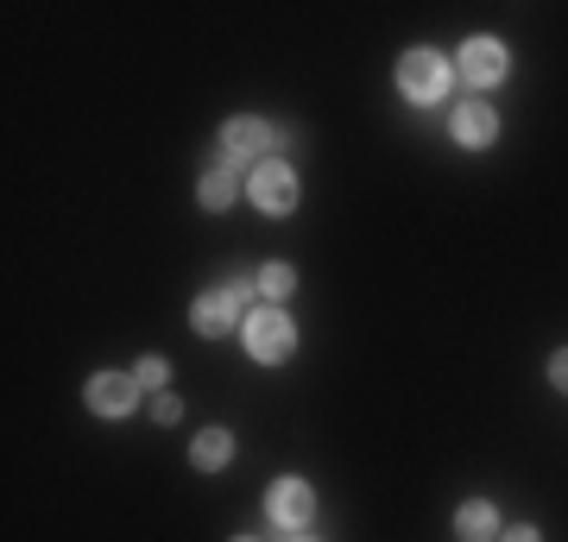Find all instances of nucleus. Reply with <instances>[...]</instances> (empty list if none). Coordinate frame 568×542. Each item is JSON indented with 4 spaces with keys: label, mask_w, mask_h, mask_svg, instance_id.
<instances>
[{
    "label": "nucleus",
    "mask_w": 568,
    "mask_h": 542,
    "mask_svg": "<svg viewBox=\"0 0 568 542\" xmlns=\"http://www.w3.org/2000/svg\"><path fill=\"white\" fill-rule=\"evenodd\" d=\"M549 385H556V391H568V347L549 360Z\"/></svg>",
    "instance_id": "dca6fc26"
},
{
    "label": "nucleus",
    "mask_w": 568,
    "mask_h": 542,
    "mask_svg": "<svg viewBox=\"0 0 568 542\" xmlns=\"http://www.w3.org/2000/svg\"><path fill=\"white\" fill-rule=\"evenodd\" d=\"M265 518L278 523V530H291V536H297V530L316 518V485L297 480V473L272 480V485H265Z\"/></svg>",
    "instance_id": "39448f33"
},
{
    "label": "nucleus",
    "mask_w": 568,
    "mask_h": 542,
    "mask_svg": "<svg viewBox=\"0 0 568 542\" xmlns=\"http://www.w3.org/2000/svg\"><path fill=\"white\" fill-rule=\"evenodd\" d=\"M448 58L443 51H429V44H417V51H405L398 58V95L405 101H417V108H436V101L448 95Z\"/></svg>",
    "instance_id": "f03ea898"
},
{
    "label": "nucleus",
    "mask_w": 568,
    "mask_h": 542,
    "mask_svg": "<svg viewBox=\"0 0 568 542\" xmlns=\"http://www.w3.org/2000/svg\"><path fill=\"white\" fill-rule=\"evenodd\" d=\"M448 133H455V145H467V152H487V145L499 140V114H493L487 101H462L455 121H448Z\"/></svg>",
    "instance_id": "1a4fd4ad"
},
{
    "label": "nucleus",
    "mask_w": 568,
    "mask_h": 542,
    "mask_svg": "<svg viewBox=\"0 0 568 542\" xmlns=\"http://www.w3.org/2000/svg\"><path fill=\"white\" fill-rule=\"evenodd\" d=\"M499 542H544V536H537L530 523H518V530H506V536H499Z\"/></svg>",
    "instance_id": "f3484780"
},
{
    "label": "nucleus",
    "mask_w": 568,
    "mask_h": 542,
    "mask_svg": "<svg viewBox=\"0 0 568 542\" xmlns=\"http://www.w3.org/2000/svg\"><path fill=\"white\" fill-rule=\"evenodd\" d=\"M152 417H159V422H178V417H183V403L171 398V391H152Z\"/></svg>",
    "instance_id": "2eb2a0df"
},
{
    "label": "nucleus",
    "mask_w": 568,
    "mask_h": 542,
    "mask_svg": "<svg viewBox=\"0 0 568 542\" xmlns=\"http://www.w3.org/2000/svg\"><path fill=\"white\" fill-rule=\"evenodd\" d=\"M227 461H234V436H227V429H203V436L190 442V467H196V473H215V467H227Z\"/></svg>",
    "instance_id": "9b49d317"
},
{
    "label": "nucleus",
    "mask_w": 568,
    "mask_h": 542,
    "mask_svg": "<svg viewBox=\"0 0 568 542\" xmlns=\"http://www.w3.org/2000/svg\"><path fill=\"white\" fill-rule=\"evenodd\" d=\"M241 196L253 202L260 215H291V208H297V171H291L284 158H260L253 171H246Z\"/></svg>",
    "instance_id": "7ed1b4c3"
},
{
    "label": "nucleus",
    "mask_w": 568,
    "mask_h": 542,
    "mask_svg": "<svg viewBox=\"0 0 568 542\" xmlns=\"http://www.w3.org/2000/svg\"><path fill=\"white\" fill-rule=\"evenodd\" d=\"M234 542H260V536H234Z\"/></svg>",
    "instance_id": "6ab92c4d"
},
{
    "label": "nucleus",
    "mask_w": 568,
    "mask_h": 542,
    "mask_svg": "<svg viewBox=\"0 0 568 542\" xmlns=\"http://www.w3.org/2000/svg\"><path fill=\"white\" fill-rule=\"evenodd\" d=\"M234 196H241V183L227 177V171H209V177L196 183V202H203L209 215H222V208H234Z\"/></svg>",
    "instance_id": "ddd939ff"
},
{
    "label": "nucleus",
    "mask_w": 568,
    "mask_h": 542,
    "mask_svg": "<svg viewBox=\"0 0 568 542\" xmlns=\"http://www.w3.org/2000/svg\"><path fill=\"white\" fill-rule=\"evenodd\" d=\"M241 341H246V354L260 366H284L291 354H297V321L284 316V309H253V316L241 321Z\"/></svg>",
    "instance_id": "f257e3e1"
},
{
    "label": "nucleus",
    "mask_w": 568,
    "mask_h": 542,
    "mask_svg": "<svg viewBox=\"0 0 568 542\" xmlns=\"http://www.w3.org/2000/svg\"><path fill=\"white\" fill-rule=\"evenodd\" d=\"M82 403H89L95 417H126V410L140 403V379H133V372H95V379L82 385Z\"/></svg>",
    "instance_id": "0eeeda50"
},
{
    "label": "nucleus",
    "mask_w": 568,
    "mask_h": 542,
    "mask_svg": "<svg viewBox=\"0 0 568 542\" xmlns=\"http://www.w3.org/2000/svg\"><path fill=\"white\" fill-rule=\"evenodd\" d=\"M246 290H253V284H222V290H203V297L190 303V328H196V335H209V341H215V335H227V328H241V321L253 316V309H246Z\"/></svg>",
    "instance_id": "20e7f679"
},
{
    "label": "nucleus",
    "mask_w": 568,
    "mask_h": 542,
    "mask_svg": "<svg viewBox=\"0 0 568 542\" xmlns=\"http://www.w3.org/2000/svg\"><path fill=\"white\" fill-rule=\"evenodd\" d=\"M455 536L462 542H493L499 536V511H493L487 499H467L462 511H455Z\"/></svg>",
    "instance_id": "9d476101"
},
{
    "label": "nucleus",
    "mask_w": 568,
    "mask_h": 542,
    "mask_svg": "<svg viewBox=\"0 0 568 542\" xmlns=\"http://www.w3.org/2000/svg\"><path fill=\"white\" fill-rule=\"evenodd\" d=\"M455 70H462L467 89H499L506 70H511V58H506V44L499 39H467L462 58H455Z\"/></svg>",
    "instance_id": "423d86ee"
},
{
    "label": "nucleus",
    "mask_w": 568,
    "mask_h": 542,
    "mask_svg": "<svg viewBox=\"0 0 568 542\" xmlns=\"http://www.w3.org/2000/svg\"><path fill=\"white\" fill-rule=\"evenodd\" d=\"M253 290H260L272 309H278L291 290H297V265H284V259H272V265H260V278H253Z\"/></svg>",
    "instance_id": "f8f14e48"
},
{
    "label": "nucleus",
    "mask_w": 568,
    "mask_h": 542,
    "mask_svg": "<svg viewBox=\"0 0 568 542\" xmlns=\"http://www.w3.org/2000/svg\"><path fill=\"white\" fill-rule=\"evenodd\" d=\"M133 379H140V391H164V385H171V366H164L159 354H145V360L133 366Z\"/></svg>",
    "instance_id": "4468645a"
},
{
    "label": "nucleus",
    "mask_w": 568,
    "mask_h": 542,
    "mask_svg": "<svg viewBox=\"0 0 568 542\" xmlns=\"http://www.w3.org/2000/svg\"><path fill=\"white\" fill-rule=\"evenodd\" d=\"M272 140H278V133H272L265 121H253V114H234V121L222 126V152L234 164H246V171L265 158V145H272Z\"/></svg>",
    "instance_id": "6e6552de"
},
{
    "label": "nucleus",
    "mask_w": 568,
    "mask_h": 542,
    "mask_svg": "<svg viewBox=\"0 0 568 542\" xmlns=\"http://www.w3.org/2000/svg\"><path fill=\"white\" fill-rule=\"evenodd\" d=\"M291 542H316V536H304V530H297V536H291Z\"/></svg>",
    "instance_id": "a211bd4d"
}]
</instances>
